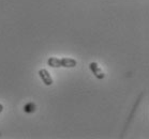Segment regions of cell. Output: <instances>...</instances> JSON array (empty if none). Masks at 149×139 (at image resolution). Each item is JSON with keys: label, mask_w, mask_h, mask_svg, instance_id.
<instances>
[{"label": "cell", "mask_w": 149, "mask_h": 139, "mask_svg": "<svg viewBox=\"0 0 149 139\" xmlns=\"http://www.w3.org/2000/svg\"><path fill=\"white\" fill-rule=\"evenodd\" d=\"M46 64L49 68H73L77 65V61L74 58H57V57H49L46 61Z\"/></svg>", "instance_id": "1"}, {"label": "cell", "mask_w": 149, "mask_h": 139, "mask_svg": "<svg viewBox=\"0 0 149 139\" xmlns=\"http://www.w3.org/2000/svg\"><path fill=\"white\" fill-rule=\"evenodd\" d=\"M144 95H145V92H141V94L139 95V98H136L135 103H134V105H133L132 109H131V111H130L129 115H128V119H127V121H125V127H123V131H122L121 135H120V138H122V137L125 135V132L128 131L130 124H131V122H132L134 117H135V113H136V111H137V109H139V105H141V103H142V100H143V98H144Z\"/></svg>", "instance_id": "2"}, {"label": "cell", "mask_w": 149, "mask_h": 139, "mask_svg": "<svg viewBox=\"0 0 149 139\" xmlns=\"http://www.w3.org/2000/svg\"><path fill=\"white\" fill-rule=\"evenodd\" d=\"M38 75H39L40 79L42 80V82H43L46 87H51V86L54 84V80H53V77H52L51 73H49L46 68H40L39 72H38Z\"/></svg>", "instance_id": "3"}, {"label": "cell", "mask_w": 149, "mask_h": 139, "mask_svg": "<svg viewBox=\"0 0 149 139\" xmlns=\"http://www.w3.org/2000/svg\"><path fill=\"white\" fill-rule=\"evenodd\" d=\"M89 70L91 71L93 76H95L98 80H102V79H104L105 78L104 72L102 71V68L99 66V64L97 63V62H91V63L89 64Z\"/></svg>", "instance_id": "4"}, {"label": "cell", "mask_w": 149, "mask_h": 139, "mask_svg": "<svg viewBox=\"0 0 149 139\" xmlns=\"http://www.w3.org/2000/svg\"><path fill=\"white\" fill-rule=\"evenodd\" d=\"M23 110H24L25 113H33L37 110V105L33 102H29L24 106Z\"/></svg>", "instance_id": "5"}, {"label": "cell", "mask_w": 149, "mask_h": 139, "mask_svg": "<svg viewBox=\"0 0 149 139\" xmlns=\"http://www.w3.org/2000/svg\"><path fill=\"white\" fill-rule=\"evenodd\" d=\"M2 111H3V105L0 103V113H1Z\"/></svg>", "instance_id": "6"}]
</instances>
